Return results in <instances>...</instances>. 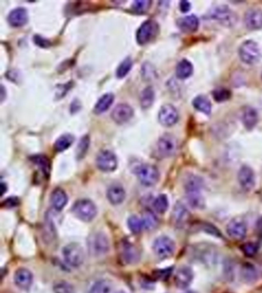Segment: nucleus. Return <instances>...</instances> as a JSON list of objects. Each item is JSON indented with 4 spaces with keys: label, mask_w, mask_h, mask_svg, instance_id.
<instances>
[{
    "label": "nucleus",
    "mask_w": 262,
    "mask_h": 293,
    "mask_svg": "<svg viewBox=\"0 0 262 293\" xmlns=\"http://www.w3.org/2000/svg\"><path fill=\"white\" fill-rule=\"evenodd\" d=\"M194 66L192 63L187 59H181L176 65V73L177 78L180 79H186L192 75Z\"/></svg>",
    "instance_id": "obj_28"
},
{
    "label": "nucleus",
    "mask_w": 262,
    "mask_h": 293,
    "mask_svg": "<svg viewBox=\"0 0 262 293\" xmlns=\"http://www.w3.org/2000/svg\"><path fill=\"white\" fill-rule=\"evenodd\" d=\"M158 30H159V26L154 20L150 19L144 22L140 25V27L138 28L137 35H136L138 43L140 45L148 43L157 36Z\"/></svg>",
    "instance_id": "obj_9"
},
{
    "label": "nucleus",
    "mask_w": 262,
    "mask_h": 293,
    "mask_svg": "<svg viewBox=\"0 0 262 293\" xmlns=\"http://www.w3.org/2000/svg\"><path fill=\"white\" fill-rule=\"evenodd\" d=\"M152 250L158 258H170L175 254L176 243L170 237L162 236L155 240L152 245Z\"/></svg>",
    "instance_id": "obj_7"
},
{
    "label": "nucleus",
    "mask_w": 262,
    "mask_h": 293,
    "mask_svg": "<svg viewBox=\"0 0 262 293\" xmlns=\"http://www.w3.org/2000/svg\"><path fill=\"white\" fill-rule=\"evenodd\" d=\"M258 249H259L258 245L255 244L254 242H247V243L242 245V247H241V250L243 251V254L245 256H249V257L255 256L258 252Z\"/></svg>",
    "instance_id": "obj_42"
},
{
    "label": "nucleus",
    "mask_w": 262,
    "mask_h": 293,
    "mask_svg": "<svg viewBox=\"0 0 262 293\" xmlns=\"http://www.w3.org/2000/svg\"><path fill=\"white\" fill-rule=\"evenodd\" d=\"M121 258L126 264L133 265L140 260V251L138 247L128 240H124L120 251Z\"/></svg>",
    "instance_id": "obj_10"
},
{
    "label": "nucleus",
    "mask_w": 262,
    "mask_h": 293,
    "mask_svg": "<svg viewBox=\"0 0 262 293\" xmlns=\"http://www.w3.org/2000/svg\"><path fill=\"white\" fill-rule=\"evenodd\" d=\"M238 182L245 191H251L255 186V175L254 170L247 165H243L238 173Z\"/></svg>",
    "instance_id": "obj_15"
},
{
    "label": "nucleus",
    "mask_w": 262,
    "mask_h": 293,
    "mask_svg": "<svg viewBox=\"0 0 262 293\" xmlns=\"http://www.w3.org/2000/svg\"><path fill=\"white\" fill-rule=\"evenodd\" d=\"M29 15L26 9L23 7H17L12 10L8 16L10 25L14 27H21L28 22Z\"/></svg>",
    "instance_id": "obj_21"
},
{
    "label": "nucleus",
    "mask_w": 262,
    "mask_h": 293,
    "mask_svg": "<svg viewBox=\"0 0 262 293\" xmlns=\"http://www.w3.org/2000/svg\"><path fill=\"white\" fill-rule=\"evenodd\" d=\"M179 114L172 104H164L160 108L158 120L164 127H171L178 121Z\"/></svg>",
    "instance_id": "obj_14"
},
{
    "label": "nucleus",
    "mask_w": 262,
    "mask_h": 293,
    "mask_svg": "<svg viewBox=\"0 0 262 293\" xmlns=\"http://www.w3.org/2000/svg\"><path fill=\"white\" fill-rule=\"evenodd\" d=\"M141 218L143 221L144 229L146 231L154 230V229L157 228L158 223H159L158 218H157V216L155 215L154 213H152V211H145Z\"/></svg>",
    "instance_id": "obj_32"
},
{
    "label": "nucleus",
    "mask_w": 262,
    "mask_h": 293,
    "mask_svg": "<svg viewBox=\"0 0 262 293\" xmlns=\"http://www.w3.org/2000/svg\"><path fill=\"white\" fill-rule=\"evenodd\" d=\"M54 293H76L75 288L66 281H59L54 285Z\"/></svg>",
    "instance_id": "obj_38"
},
{
    "label": "nucleus",
    "mask_w": 262,
    "mask_h": 293,
    "mask_svg": "<svg viewBox=\"0 0 262 293\" xmlns=\"http://www.w3.org/2000/svg\"><path fill=\"white\" fill-rule=\"evenodd\" d=\"M155 92L152 86H147L140 95V105L144 109L149 108L154 102Z\"/></svg>",
    "instance_id": "obj_33"
},
{
    "label": "nucleus",
    "mask_w": 262,
    "mask_h": 293,
    "mask_svg": "<svg viewBox=\"0 0 262 293\" xmlns=\"http://www.w3.org/2000/svg\"><path fill=\"white\" fill-rule=\"evenodd\" d=\"M132 66H133V60L130 57H127L120 64L119 66L117 68V77L120 78H124L125 76L129 73Z\"/></svg>",
    "instance_id": "obj_37"
},
{
    "label": "nucleus",
    "mask_w": 262,
    "mask_h": 293,
    "mask_svg": "<svg viewBox=\"0 0 262 293\" xmlns=\"http://www.w3.org/2000/svg\"><path fill=\"white\" fill-rule=\"evenodd\" d=\"M211 17L226 27H233L238 20L237 15L235 11H233L227 6H219L215 7L211 11Z\"/></svg>",
    "instance_id": "obj_8"
},
{
    "label": "nucleus",
    "mask_w": 262,
    "mask_h": 293,
    "mask_svg": "<svg viewBox=\"0 0 262 293\" xmlns=\"http://www.w3.org/2000/svg\"><path fill=\"white\" fill-rule=\"evenodd\" d=\"M212 96L216 102H224V101L230 99L231 97V92L225 88H219V89H214Z\"/></svg>",
    "instance_id": "obj_39"
},
{
    "label": "nucleus",
    "mask_w": 262,
    "mask_h": 293,
    "mask_svg": "<svg viewBox=\"0 0 262 293\" xmlns=\"http://www.w3.org/2000/svg\"><path fill=\"white\" fill-rule=\"evenodd\" d=\"M62 256L65 262L74 268L81 266L85 258L83 247L76 242L65 245L62 249Z\"/></svg>",
    "instance_id": "obj_3"
},
{
    "label": "nucleus",
    "mask_w": 262,
    "mask_h": 293,
    "mask_svg": "<svg viewBox=\"0 0 262 293\" xmlns=\"http://www.w3.org/2000/svg\"><path fill=\"white\" fill-rule=\"evenodd\" d=\"M30 160L41 169V171L46 177L49 176L50 170H51V161L49 160L47 156L38 154V155L31 156Z\"/></svg>",
    "instance_id": "obj_29"
},
{
    "label": "nucleus",
    "mask_w": 262,
    "mask_h": 293,
    "mask_svg": "<svg viewBox=\"0 0 262 293\" xmlns=\"http://www.w3.org/2000/svg\"><path fill=\"white\" fill-rule=\"evenodd\" d=\"M97 165L102 171L112 172L116 170L118 165L116 156L108 150L101 151L97 156Z\"/></svg>",
    "instance_id": "obj_11"
},
{
    "label": "nucleus",
    "mask_w": 262,
    "mask_h": 293,
    "mask_svg": "<svg viewBox=\"0 0 262 293\" xmlns=\"http://www.w3.org/2000/svg\"><path fill=\"white\" fill-rule=\"evenodd\" d=\"M242 121H243L244 127L248 130H251L254 128L259 121L258 113L257 111L252 107H245L242 114Z\"/></svg>",
    "instance_id": "obj_25"
},
{
    "label": "nucleus",
    "mask_w": 262,
    "mask_h": 293,
    "mask_svg": "<svg viewBox=\"0 0 262 293\" xmlns=\"http://www.w3.org/2000/svg\"><path fill=\"white\" fill-rule=\"evenodd\" d=\"M5 93H6V89H5V87L1 84V102H2V101L5 99V97H6V94H5Z\"/></svg>",
    "instance_id": "obj_47"
},
{
    "label": "nucleus",
    "mask_w": 262,
    "mask_h": 293,
    "mask_svg": "<svg viewBox=\"0 0 262 293\" xmlns=\"http://www.w3.org/2000/svg\"><path fill=\"white\" fill-rule=\"evenodd\" d=\"M107 197L111 204L116 206L124 201L126 199V191L122 186L114 184L108 188Z\"/></svg>",
    "instance_id": "obj_23"
},
{
    "label": "nucleus",
    "mask_w": 262,
    "mask_h": 293,
    "mask_svg": "<svg viewBox=\"0 0 262 293\" xmlns=\"http://www.w3.org/2000/svg\"><path fill=\"white\" fill-rule=\"evenodd\" d=\"M89 138L88 135H85L82 137L81 140L79 141V145L77 146V156L79 159H81L85 155L87 150L89 148Z\"/></svg>",
    "instance_id": "obj_40"
},
{
    "label": "nucleus",
    "mask_w": 262,
    "mask_h": 293,
    "mask_svg": "<svg viewBox=\"0 0 262 293\" xmlns=\"http://www.w3.org/2000/svg\"><path fill=\"white\" fill-rule=\"evenodd\" d=\"M190 218V213L187 210V208L185 207V205L181 202H177L174 207L173 212H172V220L176 226L181 227L184 224H186Z\"/></svg>",
    "instance_id": "obj_20"
},
{
    "label": "nucleus",
    "mask_w": 262,
    "mask_h": 293,
    "mask_svg": "<svg viewBox=\"0 0 262 293\" xmlns=\"http://www.w3.org/2000/svg\"><path fill=\"white\" fill-rule=\"evenodd\" d=\"M180 9L182 12H187L191 9V4L187 1H181L180 3Z\"/></svg>",
    "instance_id": "obj_45"
},
{
    "label": "nucleus",
    "mask_w": 262,
    "mask_h": 293,
    "mask_svg": "<svg viewBox=\"0 0 262 293\" xmlns=\"http://www.w3.org/2000/svg\"><path fill=\"white\" fill-rule=\"evenodd\" d=\"M50 200H51L52 207L54 210L60 212L67 204V194L61 188H55L54 191L52 192Z\"/></svg>",
    "instance_id": "obj_22"
},
{
    "label": "nucleus",
    "mask_w": 262,
    "mask_h": 293,
    "mask_svg": "<svg viewBox=\"0 0 262 293\" xmlns=\"http://www.w3.org/2000/svg\"><path fill=\"white\" fill-rule=\"evenodd\" d=\"M135 173L139 182L146 187L154 186L159 180V171L157 167L152 164H141L137 168Z\"/></svg>",
    "instance_id": "obj_5"
},
{
    "label": "nucleus",
    "mask_w": 262,
    "mask_h": 293,
    "mask_svg": "<svg viewBox=\"0 0 262 293\" xmlns=\"http://www.w3.org/2000/svg\"><path fill=\"white\" fill-rule=\"evenodd\" d=\"M153 208L159 214H163L169 208V199L167 195L159 194L153 201Z\"/></svg>",
    "instance_id": "obj_36"
},
{
    "label": "nucleus",
    "mask_w": 262,
    "mask_h": 293,
    "mask_svg": "<svg viewBox=\"0 0 262 293\" xmlns=\"http://www.w3.org/2000/svg\"><path fill=\"white\" fill-rule=\"evenodd\" d=\"M89 293H116L114 290V285L111 280L102 279L94 283Z\"/></svg>",
    "instance_id": "obj_27"
},
{
    "label": "nucleus",
    "mask_w": 262,
    "mask_h": 293,
    "mask_svg": "<svg viewBox=\"0 0 262 293\" xmlns=\"http://www.w3.org/2000/svg\"><path fill=\"white\" fill-rule=\"evenodd\" d=\"M34 40H35V43L36 45H38L41 48H47L51 45L50 40H46V38L42 37L40 35H35L34 36Z\"/></svg>",
    "instance_id": "obj_43"
},
{
    "label": "nucleus",
    "mask_w": 262,
    "mask_h": 293,
    "mask_svg": "<svg viewBox=\"0 0 262 293\" xmlns=\"http://www.w3.org/2000/svg\"><path fill=\"white\" fill-rule=\"evenodd\" d=\"M33 280L32 273L23 267L17 269L14 275V283L21 290H29L32 285Z\"/></svg>",
    "instance_id": "obj_18"
},
{
    "label": "nucleus",
    "mask_w": 262,
    "mask_h": 293,
    "mask_svg": "<svg viewBox=\"0 0 262 293\" xmlns=\"http://www.w3.org/2000/svg\"><path fill=\"white\" fill-rule=\"evenodd\" d=\"M177 146H178V143L176 138L174 137L173 135L169 134V133L162 135L157 142L158 152L161 156H164V157L173 156L177 150Z\"/></svg>",
    "instance_id": "obj_12"
},
{
    "label": "nucleus",
    "mask_w": 262,
    "mask_h": 293,
    "mask_svg": "<svg viewBox=\"0 0 262 293\" xmlns=\"http://www.w3.org/2000/svg\"><path fill=\"white\" fill-rule=\"evenodd\" d=\"M74 141V137L73 135L63 134L58 138L57 140L54 143V149L58 152H61L69 148L70 145H73Z\"/></svg>",
    "instance_id": "obj_34"
},
{
    "label": "nucleus",
    "mask_w": 262,
    "mask_h": 293,
    "mask_svg": "<svg viewBox=\"0 0 262 293\" xmlns=\"http://www.w3.org/2000/svg\"><path fill=\"white\" fill-rule=\"evenodd\" d=\"M241 279L247 284H254L258 280V271L251 263H244L240 271Z\"/></svg>",
    "instance_id": "obj_26"
},
{
    "label": "nucleus",
    "mask_w": 262,
    "mask_h": 293,
    "mask_svg": "<svg viewBox=\"0 0 262 293\" xmlns=\"http://www.w3.org/2000/svg\"><path fill=\"white\" fill-rule=\"evenodd\" d=\"M199 19L195 15H189V16H184L178 19L177 25L182 31L186 33L195 32L199 28Z\"/></svg>",
    "instance_id": "obj_24"
},
{
    "label": "nucleus",
    "mask_w": 262,
    "mask_h": 293,
    "mask_svg": "<svg viewBox=\"0 0 262 293\" xmlns=\"http://www.w3.org/2000/svg\"><path fill=\"white\" fill-rule=\"evenodd\" d=\"M89 253L94 256H104L110 250L108 237L103 232H95L89 237L88 241Z\"/></svg>",
    "instance_id": "obj_4"
},
{
    "label": "nucleus",
    "mask_w": 262,
    "mask_h": 293,
    "mask_svg": "<svg viewBox=\"0 0 262 293\" xmlns=\"http://www.w3.org/2000/svg\"><path fill=\"white\" fill-rule=\"evenodd\" d=\"M0 188H1V196L4 195V194H6V191H7V185H6V183H1V185H0Z\"/></svg>",
    "instance_id": "obj_46"
},
{
    "label": "nucleus",
    "mask_w": 262,
    "mask_h": 293,
    "mask_svg": "<svg viewBox=\"0 0 262 293\" xmlns=\"http://www.w3.org/2000/svg\"><path fill=\"white\" fill-rule=\"evenodd\" d=\"M127 226L133 234H139L145 230L142 218L136 215L131 216L127 219Z\"/></svg>",
    "instance_id": "obj_35"
},
{
    "label": "nucleus",
    "mask_w": 262,
    "mask_h": 293,
    "mask_svg": "<svg viewBox=\"0 0 262 293\" xmlns=\"http://www.w3.org/2000/svg\"><path fill=\"white\" fill-rule=\"evenodd\" d=\"M194 280V273L189 266H181L175 275V284L179 289H186Z\"/></svg>",
    "instance_id": "obj_16"
},
{
    "label": "nucleus",
    "mask_w": 262,
    "mask_h": 293,
    "mask_svg": "<svg viewBox=\"0 0 262 293\" xmlns=\"http://www.w3.org/2000/svg\"><path fill=\"white\" fill-rule=\"evenodd\" d=\"M111 116L116 123L123 124L133 117V109L127 103H120L114 107Z\"/></svg>",
    "instance_id": "obj_17"
},
{
    "label": "nucleus",
    "mask_w": 262,
    "mask_h": 293,
    "mask_svg": "<svg viewBox=\"0 0 262 293\" xmlns=\"http://www.w3.org/2000/svg\"><path fill=\"white\" fill-rule=\"evenodd\" d=\"M151 5V0H136L132 5V8L138 13H144L148 11Z\"/></svg>",
    "instance_id": "obj_41"
},
{
    "label": "nucleus",
    "mask_w": 262,
    "mask_h": 293,
    "mask_svg": "<svg viewBox=\"0 0 262 293\" xmlns=\"http://www.w3.org/2000/svg\"><path fill=\"white\" fill-rule=\"evenodd\" d=\"M114 97L112 93H107L100 97L94 107V112L96 114H102L108 110V108L112 105L114 102Z\"/></svg>",
    "instance_id": "obj_30"
},
{
    "label": "nucleus",
    "mask_w": 262,
    "mask_h": 293,
    "mask_svg": "<svg viewBox=\"0 0 262 293\" xmlns=\"http://www.w3.org/2000/svg\"><path fill=\"white\" fill-rule=\"evenodd\" d=\"M193 105L197 110L205 115H210L211 111V103L210 100L205 96H198L193 101Z\"/></svg>",
    "instance_id": "obj_31"
},
{
    "label": "nucleus",
    "mask_w": 262,
    "mask_h": 293,
    "mask_svg": "<svg viewBox=\"0 0 262 293\" xmlns=\"http://www.w3.org/2000/svg\"><path fill=\"white\" fill-rule=\"evenodd\" d=\"M72 212L76 218L85 223L91 222L98 215L97 206L94 202L88 199L77 200L73 205Z\"/></svg>",
    "instance_id": "obj_2"
},
{
    "label": "nucleus",
    "mask_w": 262,
    "mask_h": 293,
    "mask_svg": "<svg viewBox=\"0 0 262 293\" xmlns=\"http://www.w3.org/2000/svg\"><path fill=\"white\" fill-rule=\"evenodd\" d=\"M202 180L196 175H189L185 183L186 200L190 207L201 210L205 207V199L202 195Z\"/></svg>",
    "instance_id": "obj_1"
},
{
    "label": "nucleus",
    "mask_w": 262,
    "mask_h": 293,
    "mask_svg": "<svg viewBox=\"0 0 262 293\" xmlns=\"http://www.w3.org/2000/svg\"><path fill=\"white\" fill-rule=\"evenodd\" d=\"M226 232L231 239L242 241L247 236V226L242 218H233L226 226Z\"/></svg>",
    "instance_id": "obj_13"
},
{
    "label": "nucleus",
    "mask_w": 262,
    "mask_h": 293,
    "mask_svg": "<svg viewBox=\"0 0 262 293\" xmlns=\"http://www.w3.org/2000/svg\"><path fill=\"white\" fill-rule=\"evenodd\" d=\"M184 293H197L195 292V291H193V290H187V291H185Z\"/></svg>",
    "instance_id": "obj_48"
},
{
    "label": "nucleus",
    "mask_w": 262,
    "mask_h": 293,
    "mask_svg": "<svg viewBox=\"0 0 262 293\" xmlns=\"http://www.w3.org/2000/svg\"><path fill=\"white\" fill-rule=\"evenodd\" d=\"M116 293H127V292H125V291H123V290H122V291H118V292Z\"/></svg>",
    "instance_id": "obj_49"
},
{
    "label": "nucleus",
    "mask_w": 262,
    "mask_h": 293,
    "mask_svg": "<svg viewBox=\"0 0 262 293\" xmlns=\"http://www.w3.org/2000/svg\"><path fill=\"white\" fill-rule=\"evenodd\" d=\"M239 56L244 63L254 65L259 61L261 53L256 42L253 40H246L239 48Z\"/></svg>",
    "instance_id": "obj_6"
},
{
    "label": "nucleus",
    "mask_w": 262,
    "mask_h": 293,
    "mask_svg": "<svg viewBox=\"0 0 262 293\" xmlns=\"http://www.w3.org/2000/svg\"><path fill=\"white\" fill-rule=\"evenodd\" d=\"M18 202H19V200H18L17 198L11 197V198L6 199V201H5V205L7 207H16V205H18Z\"/></svg>",
    "instance_id": "obj_44"
},
{
    "label": "nucleus",
    "mask_w": 262,
    "mask_h": 293,
    "mask_svg": "<svg viewBox=\"0 0 262 293\" xmlns=\"http://www.w3.org/2000/svg\"><path fill=\"white\" fill-rule=\"evenodd\" d=\"M244 22L250 30L262 29V11L260 9L252 8L247 11L244 16Z\"/></svg>",
    "instance_id": "obj_19"
}]
</instances>
